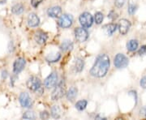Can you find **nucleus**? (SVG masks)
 I'll return each instance as SVG.
<instances>
[{
    "instance_id": "obj_1",
    "label": "nucleus",
    "mask_w": 146,
    "mask_h": 120,
    "mask_svg": "<svg viewBox=\"0 0 146 120\" xmlns=\"http://www.w3.org/2000/svg\"><path fill=\"white\" fill-rule=\"evenodd\" d=\"M110 68V58L106 54H100L97 58L93 68L90 70V74L94 77H103Z\"/></svg>"
},
{
    "instance_id": "obj_2",
    "label": "nucleus",
    "mask_w": 146,
    "mask_h": 120,
    "mask_svg": "<svg viewBox=\"0 0 146 120\" xmlns=\"http://www.w3.org/2000/svg\"><path fill=\"white\" fill-rule=\"evenodd\" d=\"M41 80L35 76H32L27 80V87L33 92H38L42 89Z\"/></svg>"
},
{
    "instance_id": "obj_3",
    "label": "nucleus",
    "mask_w": 146,
    "mask_h": 120,
    "mask_svg": "<svg viewBox=\"0 0 146 120\" xmlns=\"http://www.w3.org/2000/svg\"><path fill=\"white\" fill-rule=\"evenodd\" d=\"M79 20H80V25L83 26V28H89L92 26V25L94 23V18L89 12H84L83 14H81Z\"/></svg>"
},
{
    "instance_id": "obj_4",
    "label": "nucleus",
    "mask_w": 146,
    "mask_h": 120,
    "mask_svg": "<svg viewBox=\"0 0 146 120\" xmlns=\"http://www.w3.org/2000/svg\"><path fill=\"white\" fill-rule=\"evenodd\" d=\"M128 58L126 57L124 54H118L115 58V68H124L128 65Z\"/></svg>"
},
{
    "instance_id": "obj_5",
    "label": "nucleus",
    "mask_w": 146,
    "mask_h": 120,
    "mask_svg": "<svg viewBox=\"0 0 146 120\" xmlns=\"http://www.w3.org/2000/svg\"><path fill=\"white\" fill-rule=\"evenodd\" d=\"M72 16H70V15L65 14V15L61 16V17L59 18V20H58V25L61 27V28L67 29V28H69V27L72 26Z\"/></svg>"
},
{
    "instance_id": "obj_6",
    "label": "nucleus",
    "mask_w": 146,
    "mask_h": 120,
    "mask_svg": "<svg viewBox=\"0 0 146 120\" xmlns=\"http://www.w3.org/2000/svg\"><path fill=\"white\" fill-rule=\"evenodd\" d=\"M64 93H65L64 87H63V83L61 82L55 87V89H54L52 94H51V98L53 101H58L63 97Z\"/></svg>"
},
{
    "instance_id": "obj_7",
    "label": "nucleus",
    "mask_w": 146,
    "mask_h": 120,
    "mask_svg": "<svg viewBox=\"0 0 146 120\" xmlns=\"http://www.w3.org/2000/svg\"><path fill=\"white\" fill-rule=\"evenodd\" d=\"M75 36L76 40L80 42H85L88 37H89V33L87 30L83 28H77L76 30H75Z\"/></svg>"
},
{
    "instance_id": "obj_8",
    "label": "nucleus",
    "mask_w": 146,
    "mask_h": 120,
    "mask_svg": "<svg viewBox=\"0 0 146 120\" xmlns=\"http://www.w3.org/2000/svg\"><path fill=\"white\" fill-rule=\"evenodd\" d=\"M19 100H20V103H21V105L25 108H30L33 105L31 97H29V93H21Z\"/></svg>"
},
{
    "instance_id": "obj_9",
    "label": "nucleus",
    "mask_w": 146,
    "mask_h": 120,
    "mask_svg": "<svg viewBox=\"0 0 146 120\" xmlns=\"http://www.w3.org/2000/svg\"><path fill=\"white\" fill-rule=\"evenodd\" d=\"M58 82V75L55 72L51 73L48 77H47L45 81L44 84L46 87L47 89H51L53 87H55V85L57 84Z\"/></svg>"
},
{
    "instance_id": "obj_10",
    "label": "nucleus",
    "mask_w": 146,
    "mask_h": 120,
    "mask_svg": "<svg viewBox=\"0 0 146 120\" xmlns=\"http://www.w3.org/2000/svg\"><path fill=\"white\" fill-rule=\"evenodd\" d=\"M25 64H26V61L25 58H17L13 64V72L16 74H19L24 70Z\"/></svg>"
},
{
    "instance_id": "obj_11",
    "label": "nucleus",
    "mask_w": 146,
    "mask_h": 120,
    "mask_svg": "<svg viewBox=\"0 0 146 120\" xmlns=\"http://www.w3.org/2000/svg\"><path fill=\"white\" fill-rule=\"evenodd\" d=\"M119 30L122 35H125L127 32L129 31L131 27L130 21L126 20V19H122L119 23Z\"/></svg>"
},
{
    "instance_id": "obj_12",
    "label": "nucleus",
    "mask_w": 146,
    "mask_h": 120,
    "mask_svg": "<svg viewBox=\"0 0 146 120\" xmlns=\"http://www.w3.org/2000/svg\"><path fill=\"white\" fill-rule=\"evenodd\" d=\"M34 39H35V41H36L37 44L43 45V44H45L46 42L47 39H48V36L46 35V33L39 31L35 33Z\"/></svg>"
},
{
    "instance_id": "obj_13",
    "label": "nucleus",
    "mask_w": 146,
    "mask_h": 120,
    "mask_svg": "<svg viewBox=\"0 0 146 120\" xmlns=\"http://www.w3.org/2000/svg\"><path fill=\"white\" fill-rule=\"evenodd\" d=\"M40 20L38 18V16H36L34 13H31L28 16V25L30 27H36L39 25Z\"/></svg>"
},
{
    "instance_id": "obj_14",
    "label": "nucleus",
    "mask_w": 146,
    "mask_h": 120,
    "mask_svg": "<svg viewBox=\"0 0 146 120\" xmlns=\"http://www.w3.org/2000/svg\"><path fill=\"white\" fill-rule=\"evenodd\" d=\"M61 12H62V10H61V7H53L47 11L48 16L50 17H54V18L60 16Z\"/></svg>"
},
{
    "instance_id": "obj_15",
    "label": "nucleus",
    "mask_w": 146,
    "mask_h": 120,
    "mask_svg": "<svg viewBox=\"0 0 146 120\" xmlns=\"http://www.w3.org/2000/svg\"><path fill=\"white\" fill-rule=\"evenodd\" d=\"M116 29H117V25L115 24H109L104 27L105 32L109 36H111L116 31Z\"/></svg>"
},
{
    "instance_id": "obj_16",
    "label": "nucleus",
    "mask_w": 146,
    "mask_h": 120,
    "mask_svg": "<svg viewBox=\"0 0 146 120\" xmlns=\"http://www.w3.org/2000/svg\"><path fill=\"white\" fill-rule=\"evenodd\" d=\"M60 58H61V54L59 53L50 54L46 58V59L48 63H55V62H58Z\"/></svg>"
},
{
    "instance_id": "obj_17",
    "label": "nucleus",
    "mask_w": 146,
    "mask_h": 120,
    "mask_svg": "<svg viewBox=\"0 0 146 120\" xmlns=\"http://www.w3.org/2000/svg\"><path fill=\"white\" fill-rule=\"evenodd\" d=\"M73 48V43L72 41L70 40H66L61 44L60 46V49L63 50V51H68V50H71Z\"/></svg>"
},
{
    "instance_id": "obj_18",
    "label": "nucleus",
    "mask_w": 146,
    "mask_h": 120,
    "mask_svg": "<svg viewBox=\"0 0 146 120\" xmlns=\"http://www.w3.org/2000/svg\"><path fill=\"white\" fill-rule=\"evenodd\" d=\"M25 11V7L24 6L21 4V3H18V4H16L14 5L12 7H11V11L12 13L16 14V15H20L21 13H23Z\"/></svg>"
},
{
    "instance_id": "obj_19",
    "label": "nucleus",
    "mask_w": 146,
    "mask_h": 120,
    "mask_svg": "<svg viewBox=\"0 0 146 120\" xmlns=\"http://www.w3.org/2000/svg\"><path fill=\"white\" fill-rule=\"evenodd\" d=\"M76 95H77V89L75 87H72L67 93V98L70 101H72L73 99H75Z\"/></svg>"
},
{
    "instance_id": "obj_20",
    "label": "nucleus",
    "mask_w": 146,
    "mask_h": 120,
    "mask_svg": "<svg viewBox=\"0 0 146 120\" xmlns=\"http://www.w3.org/2000/svg\"><path fill=\"white\" fill-rule=\"evenodd\" d=\"M127 48L129 51H135L138 48V42L136 40H131L127 44Z\"/></svg>"
},
{
    "instance_id": "obj_21",
    "label": "nucleus",
    "mask_w": 146,
    "mask_h": 120,
    "mask_svg": "<svg viewBox=\"0 0 146 120\" xmlns=\"http://www.w3.org/2000/svg\"><path fill=\"white\" fill-rule=\"evenodd\" d=\"M84 68V62L80 58H76L75 62V70L77 72H80Z\"/></svg>"
},
{
    "instance_id": "obj_22",
    "label": "nucleus",
    "mask_w": 146,
    "mask_h": 120,
    "mask_svg": "<svg viewBox=\"0 0 146 120\" xmlns=\"http://www.w3.org/2000/svg\"><path fill=\"white\" fill-rule=\"evenodd\" d=\"M60 113H61V110L58 105H54L51 108V115L54 119L60 118Z\"/></svg>"
},
{
    "instance_id": "obj_23",
    "label": "nucleus",
    "mask_w": 146,
    "mask_h": 120,
    "mask_svg": "<svg viewBox=\"0 0 146 120\" xmlns=\"http://www.w3.org/2000/svg\"><path fill=\"white\" fill-rule=\"evenodd\" d=\"M86 106H87V101H85V100L79 101L76 104V107L78 110H84L86 108Z\"/></svg>"
},
{
    "instance_id": "obj_24",
    "label": "nucleus",
    "mask_w": 146,
    "mask_h": 120,
    "mask_svg": "<svg viewBox=\"0 0 146 120\" xmlns=\"http://www.w3.org/2000/svg\"><path fill=\"white\" fill-rule=\"evenodd\" d=\"M103 18H104V16H103V14L102 12H97L95 14V22H96V24L100 25L103 21Z\"/></svg>"
},
{
    "instance_id": "obj_25",
    "label": "nucleus",
    "mask_w": 146,
    "mask_h": 120,
    "mask_svg": "<svg viewBox=\"0 0 146 120\" xmlns=\"http://www.w3.org/2000/svg\"><path fill=\"white\" fill-rule=\"evenodd\" d=\"M23 119H34L35 115L32 111H27L23 115Z\"/></svg>"
},
{
    "instance_id": "obj_26",
    "label": "nucleus",
    "mask_w": 146,
    "mask_h": 120,
    "mask_svg": "<svg viewBox=\"0 0 146 120\" xmlns=\"http://www.w3.org/2000/svg\"><path fill=\"white\" fill-rule=\"evenodd\" d=\"M136 6L133 5V4H130L128 7V13L130 15H132L136 12Z\"/></svg>"
},
{
    "instance_id": "obj_27",
    "label": "nucleus",
    "mask_w": 146,
    "mask_h": 120,
    "mask_svg": "<svg viewBox=\"0 0 146 120\" xmlns=\"http://www.w3.org/2000/svg\"><path fill=\"white\" fill-rule=\"evenodd\" d=\"M124 3H125V0H115V6L117 7H122L124 5Z\"/></svg>"
},
{
    "instance_id": "obj_28",
    "label": "nucleus",
    "mask_w": 146,
    "mask_h": 120,
    "mask_svg": "<svg viewBox=\"0 0 146 120\" xmlns=\"http://www.w3.org/2000/svg\"><path fill=\"white\" fill-rule=\"evenodd\" d=\"M49 116H50V115H49V113L47 111H42V113L40 114V117L42 119H47L49 118Z\"/></svg>"
},
{
    "instance_id": "obj_29",
    "label": "nucleus",
    "mask_w": 146,
    "mask_h": 120,
    "mask_svg": "<svg viewBox=\"0 0 146 120\" xmlns=\"http://www.w3.org/2000/svg\"><path fill=\"white\" fill-rule=\"evenodd\" d=\"M42 2V0H31V5L33 7H37V6L39 5Z\"/></svg>"
},
{
    "instance_id": "obj_30",
    "label": "nucleus",
    "mask_w": 146,
    "mask_h": 120,
    "mask_svg": "<svg viewBox=\"0 0 146 120\" xmlns=\"http://www.w3.org/2000/svg\"><path fill=\"white\" fill-rule=\"evenodd\" d=\"M140 84H141V86L143 89H146V76H144L141 79Z\"/></svg>"
},
{
    "instance_id": "obj_31",
    "label": "nucleus",
    "mask_w": 146,
    "mask_h": 120,
    "mask_svg": "<svg viewBox=\"0 0 146 120\" xmlns=\"http://www.w3.org/2000/svg\"><path fill=\"white\" fill-rule=\"evenodd\" d=\"M146 52V46H143L141 47V49H140V50H139V54H145Z\"/></svg>"
},
{
    "instance_id": "obj_32",
    "label": "nucleus",
    "mask_w": 146,
    "mask_h": 120,
    "mask_svg": "<svg viewBox=\"0 0 146 120\" xmlns=\"http://www.w3.org/2000/svg\"><path fill=\"white\" fill-rule=\"evenodd\" d=\"M6 2H7V0H0V4H4Z\"/></svg>"
}]
</instances>
